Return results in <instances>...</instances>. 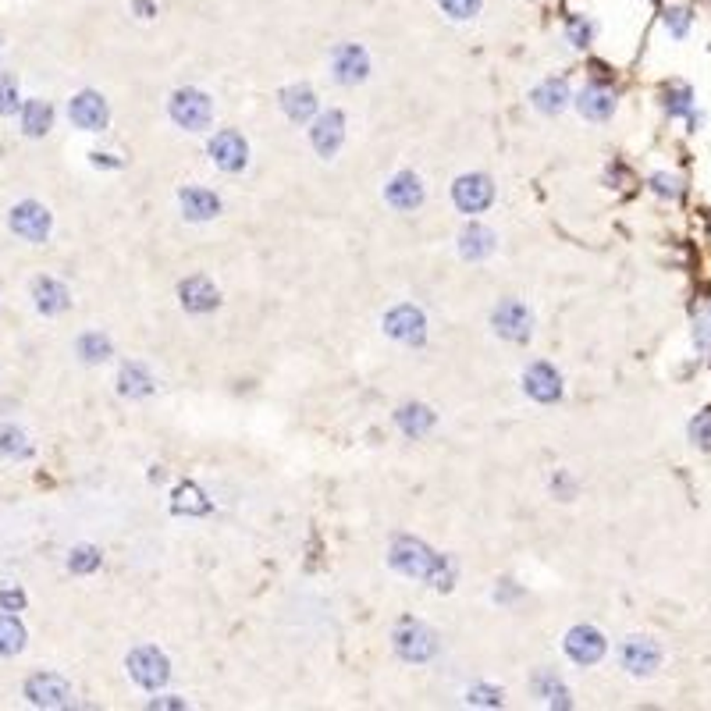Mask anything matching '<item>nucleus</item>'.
Here are the masks:
<instances>
[{
	"label": "nucleus",
	"instance_id": "obj_17",
	"mask_svg": "<svg viewBox=\"0 0 711 711\" xmlns=\"http://www.w3.org/2000/svg\"><path fill=\"white\" fill-rule=\"evenodd\" d=\"M341 135H345V118L338 111H328L324 118H317V125L310 132V139H313L321 157H335V150L341 146Z\"/></svg>",
	"mask_w": 711,
	"mask_h": 711
},
{
	"label": "nucleus",
	"instance_id": "obj_26",
	"mask_svg": "<svg viewBox=\"0 0 711 711\" xmlns=\"http://www.w3.org/2000/svg\"><path fill=\"white\" fill-rule=\"evenodd\" d=\"M118 388H122V395L139 399V395H150L153 391V377H150V370L143 363H125L122 374H118Z\"/></svg>",
	"mask_w": 711,
	"mask_h": 711
},
{
	"label": "nucleus",
	"instance_id": "obj_39",
	"mask_svg": "<svg viewBox=\"0 0 711 711\" xmlns=\"http://www.w3.org/2000/svg\"><path fill=\"white\" fill-rule=\"evenodd\" d=\"M22 605H25V594H22L18 587H15V590H11V587H0V608H4V612H18Z\"/></svg>",
	"mask_w": 711,
	"mask_h": 711
},
{
	"label": "nucleus",
	"instance_id": "obj_30",
	"mask_svg": "<svg viewBox=\"0 0 711 711\" xmlns=\"http://www.w3.org/2000/svg\"><path fill=\"white\" fill-rule=\"evenodd\" d=\"M29 452H33V445L25 441L22 430H15V427H4V430H0V456H7V459H25Z\"/></svg>",
	"mask_w": 711,
	"mask_h": 711
},
{
	"label": "nucleus",
	"instance_id": "obj_13",
	"mask_svg": "<svg viewBox=\"0 0 711 711\" xmlns=\"http://www.w3.org/2000/svg\"><path fill=\"white\" fill-rule=\"evenodd\" d=\"M331 68H335L338 83H345V85L367 79V72H370L367 50H363V46H356V43H341L335 54H331Z\"/></svg>",
	"mask_w": 711,
	"mask_h": 711
},
{
	"label": "nucleus",
	"instance_id": "obj_37",
	"mask_svg": "<svg viewBox=\"0 0 711 711\" xmlns=\"http://www.w3.org/2000/svg\"><path fill=\"white\" fill-rule=\"evenodd\" d=\"M666 107H669V114H690V89L686 85H676L669 96H666Z\"/></svg>",
	"mask_w": 711,
	"mask_h": 711
},
{
	"label": "nucleus",
	"instance_id": "obj_42",
	"mask_svg": "<svg viewBox=\"0 0 711 711\" xmlns=\"http://www.w3.org/2000/svg\"><path fill=\"white\" fill-rule=\"evenodd\" d=\"M655 189H658V193H672V196H676V193H679V182H676V178H666V174H658V178H655Z\"/></svg>",
	"mask_w": 711,
	"mask_h": 711
},
{
	"label": "nucleus",
	"instance_id": "obj_3",
	"mask_svg": "<svg viewBox=\"0 0 711 711\" xmlns=\"http://www.w3.org/2000/svg\"><path fill=\"white\" fill-rule=\"evenodd\" d=\"M391 640H395V651H399L406 662H427V658H434V651H438V637L423 627V623H413V619H406L402 627L395 629Z\"/></svg>",
	"mask_w": 711,
	"mask_h": 711
},
{
	"label": "nucleus",
	"instance_id": "obj_1",
	"mask_svg": "<svg viewBox=\"0 0 711 711\" xmlns=\"http://www.w3.org/2000/svg\"><path fill=\"white\" fill-rule=\"evenodd\" d=\"M391 566L402 577L427 580L434 587H452V566L441 555H434L423 541H417V538H399L391 544Z\"/></svg>",
	"mask_w": 711,
	"mask_h": 711
},
{
	"label": "nucleus",
	"instance_id": "obj_22",
	"mask_svg": "<svg viewBox=\"0 0 711 711\" xmlns=\"http://www.w3.org/2000/svg\"><path fill=\"white\" fill-rule=\"evenodd\" d=\"M459 252L466 260H484L495 252V232L484 224H469L459 235Z\"/></svg>",
	"mask_w": 711,
	"mask_h": 711
},
{
	"label": "nucleus",
	"instance_id": "obj_34",
	"mask_svg": "<svg viewBox=\"0 0 711 711\" xmlns=\"http://www.w3.org/2000/svg\"><path fill=\"white\" fill-rule=\"evenodd\" d=\"M15 107H18V85L11 75L0 72V114H15Z\"/></svg>",
	"mask_w": 711,
	"mask_h": 711
},
{
	"label": "nucleus",
	"instance_id": "obj_19",
	"mask_svg": "<svg viewBox=\"0 0 711 711\" xmlns=\"http://www.w3.org/2000/svg\"><path fill=\"white\" fill-rule=\"evenodd\" d=\"M577 107H580V114L590 118V122H608L612 111H616V96L605 85H587L584 93H580V100H577Z\"/></svg>",
	"mask_w": 711,
	"mask_h": 711
},
{
	"label": "nucleus",
	"instance_id": "obj_38",
	"mask_svg": "<svg viewBox=\"0 0 711 711\" xmlns=\"http://www.w3.org/2000/svg\"><path fill=\"white\" fill-rule=\"evenodd\" d=\"M590 33H594V25L584 22V18H573V22H569V40H573V46H587V43H590Z\"/></svg>",
	"mask_w": 711,
	"mask_h": 711
},
{
	"label": "nucleus",
	"instance_id": "obj_23",
	"mask_svg": "<svg viewBox=\"0 0 711 711\" xmlns=\"http://www.w3.org/2000/svg\"><path fill=\"white\" fill-rule=\"evenodd\" d=\"M281 107L292 122H306L317 111V96L306 85H289V89H281Z\"/></svg>",
	"mask_w": 711,
	"mask_h": 711
},
{
	"label": "nucleus",
	"instance_id": "obj_29",
	"mask_svg": "<svg viewBox=\"0 0 711 711\" xmlns=\"http://www.w3.org/2000/svg\"><path fill=\"white\" fill-rule=\"evenodd\" d=\"M79 356L85 363H104L111 356V338L100 335V331H89V335L79 338Z\"/></svg>",
	"mask_w": 711,
	"mask_h": 711
},
{
	"label": "nucleus",
	"instance_id": "obj_41",
	"mask_svg": "<svg viewBox=\"0 0 711 711\" xmlns=\"http://www.w3.org/2000/svg\"><path fill=\"white\" fill-rule=\"evenodd\" d=\"M132 11H135L139 18H153V15H157V4H150V0H135V4H132Z\"/></svg>",
	"mask_w": 711,
	"mask_h": 711
},
{
	"label": "nucleus",
	"instance_id": "obj_6",
	"mask_svg": "<svg viewBox=\"0 0 711 711\" xmlns=\"http://www.w3.org/2000/svg\"><path fill=\"white\" fill-rule=\"evenodd\" d=\"M25 697L36 708H64L72 701V686L61 676H54V672H40V676H33L25 683Z\"/></svg>",
	"mask_w": 711,
	"mask_h": 711
},
{
	"label": "nucleus",
	"instance_id": "obj_24",
	"mask_svg": "<svg viewBox=\"0 0 711 711\" xmlns=\"http://www.w3.org/2000/svg\"><path fill=\"white\" fill-rule=\"evenodd\" d=\"M50 125H54V107L46 100H25V107H22V128H25V135L40 139V135L50 132Z\"/></svg>",
	"mask_w": 711,
	"mask_h": 711
},
{
	"label": "nucleus",
	"instance_id": "obj_14",
	"mask_svg": "<svg viewBox=\"0 0 711 711\" xmlns=\"http://www.w3.org/2000/svg\"><path fill=\"white\" fill-rule=\"evenodd\" d=\"M68 118L83 132H100L107 125V104L100 93H79L72 104H68Z\"/></svg>",
	"mask_w": 711,
	"mask_h": 711
},
{
	"label": "nucleus",
	"instance_id": "obj_32",
	"mask_svg": "<svg viewBox=\"0 0 711 711\" xmlns=\"http://www.w3.org/2000/svg\"><path fill=\"white\" fill-rule=\"evenodd\" d=\"M96 566H100V551L89 548V544L75 548V551L68 555V569H72V573H93Z\"/></svg>",
	"mask_w": 711,
	"mask_h": 711
},
{
	"label": "nucleus",
	"instance_id": "obj_28",
	"mask_svg": "<svg viewBox=\"0 0 711 711\" xmlns=\"http://www.w3.org/2000/svg\"><path fill=\"white\" fill-rule=\"evenodd\" d=\"M25 647V627L15 616H0V655H18Z\"/></svg>",
	"mask_w": 711,
	"mask_h": 711
},
{
	"label": "nucleus",
	"instance_id": "obj_9",
	"mask_svg": "<svg viewBox=\"0 0 711 711\" xmlns=\"http://www.w3.org/2000/svg\"><path fill=\"white\" fill-rule=\"evenodd\" d=\"M11 232L25 242H46L50 235V210L40 203H18L11 210Z\"/></svg>",
	"mask_w": 711,
	"mask_h": 711
},
{
	"label": "nucleus",
	"instance_id": "obj_2",
	"mask_svg": "<svg viewBox=\"0 0 711 711\" xmlns=\"http://www.w3.org/2000/svg\"><path fill=\"white\" fill-rule=\"evenodd\" d=\"M171 118H174V125L200 132L213 118V104H210L207 93H200V89H178L171 96Z\"/></svg>",
	"mask_w": 711,
	"mask_h": 711
},
{
	"label": "nucleus",
	"instance_id": "obj_4",
	"mask_svg": "<svg viewBox=\"0 0 711 711\" xmlns=\"http://www.w3.org/2000/svg\"><path fill=\"white\" fill-rule=\"evenodd\" d=\"M128 672L143 690H157L168 683V658L157 647H135L128 655Z\"/></svg>",
	"mask_w": 711,
	"mask_h": 711
},
{
	"label": "nucleus",
	"instance_id": "obj_40",
	"mask_svg": "<svg viewBox=\"0 0 711 711\" xmlns=\"http://www.w3.org/2000/svg\"><path fill=\"white\" fill-rule=\"evenodd\" d=\"M666 25L672 29V36H683V33H686V25H690V18H686V11L672 7V11H666Z\"/></svg>",
	"mask_w": 711,
	"mask_h": 711
},
{
	"label": "nucleus",
	"instance_id": "obj_10",
	"mask_svg": "<svg viewBox=\"0 0 711 711\" xmlns=\"http://www.w3.org/2000/svg\"><path fill=\"white\" fill-rule=\"evenodd\" d=\"M384 331L406 345H420L423 335H427V321L417 306H395L388 317H384Z\"/></svg>",
	"mask_w": 711,
	"mask_h": 711
},
{
	"label": "nucleus",
	"instance_id": "obj_35",
	"mask_svg": "<svg viewBox=\"0 0 711 711\" xmlns=\"http://www.w3.org/2000/svg\"><path fill=\"white\" fill-rule=\"evenodd\" d=\"M690 438H694L701 449H711V410L697 413V420L690 423Z\"/></svg>",
	"mask_w": 711,
	"mask_h": 711
},
{
	"label": "nucleus",
	"instance_id": "obj_18",
	"mask_svg": "<svg viewBox=\"0 0 711 711\" xmlns=\"http://www.w3.org/2000/svg\"><path fill=\"white\" fill-rule=\"evenodd\" d=\"M178 203H182V213H185L189 221H210V217L221 213V200H217L213 193H207V189H196V185L182 189Z\"/></svg>",
	"mask_w": 711,
	"mask_h": 711
},
{
	"label": "nucleus",
	"instance_id": "obj_7",
	"mask_svg": "<svg viewBox=\"0 0 711 711\" xmlns=\"http://www.w3.org/2000/svg\"><path fill=\"white\" fill-rule=\"evenodd\" d=\"M491 324H495V331L502 338H509V341H527V338H530V328H534V317H530V310H527L523 302L505 299L502 306L495 310Z\"/></svg>",
	"mask_w": 711,
	"mask_h": 711
},
{
	"label": "nucleus",
	"instance_id": "obj_11",
	"mask_svg": "<svg viewBox=\"0 0 711 711\" xmlns=\"http://www.w3.org/2000/svg\"><path fill=\"white\" fill-rule=\"evenodd\" d=\"M619 658H623V669H629L633 676H651L662 662V647L647 637H629L623 651H619Z\"/></svg>",
	"mask_w": 711,
	"mask_h": 711
},
{
	"label": "nucleus",
	"instance_id": "obj_15",
	"mask_svg": "<svg viewBox=\"0 0 711 711\" xmlns=\"http://www.w3.org/2000/svg\"><path fill=\"white\" fill-rule=\"evenodd\" d=\"M523 384H527V395H534L538 402H555L562 395V377L555 374V367H548V363H534L523 374Z\"/></svg>",
	"mask_w": 711,
	"mask_h": 711
},
{
	"label": "nucleus",
	"instance_id": "obj_33",
	"mask_svg": "<svg viewBox=\"0 0 711 711\" xmlns=\"http://www.w3.org/2000/svg\"><path fill=\"white\" fill-rule=\"evenodd\" d=\"M441 4V11L449 15V18H473L477 11H480V0H438Z\"/></svg>",
	"mask_w": 711,
	"mask_h": 711
},
{
	"label": "nucleus",
	"instance_id": "obj_27",
	"mask_svg": "<svg viewBox=\"0 0 711 711\" xmlns=\"http://www.w3.org/2000/svg\"><path fill=\"white\" fill-rule=\"evenodd\" d=\"M399 427H402V434H410V438H420V434H427L430 427H434V413L427 410V406H402L399 413Z\"/></svg>",
	"mask_w": 711,
	"mask_h": 711
},
{
	"label": "nucleus",
	"instance_id": "obj_20",
	"mask_svg": "<svg viewBox=\"0 0 711 711\" xmlns=\"http://www.w3.org/2000/svg\"><path fill=\"white\" fill-rule=\"evenodd\" d=\"M182 306L185 310H193V313H207L217 306V289L210 285L203 274H196V278H189V281H182Z\"/></svg>",
	"mask_w": 711,
	"mask_h": 711
},
{
	"label": "nucleus",
	"instance_id": "obj_36",
	"mask_svg": "<svg viewBox=\"0 0 711 711\" xmlns=\"http://www.w3.org/2000/svg\"><path fill=\"white\" fill-rule=\"evenodd\" d=\"M694 338H697V349L711 352V306H705L697 313V328H694Z\"/></svg>",
	"mask_w": 711,
	"mask_h": 711
},
{
	"label": "nucleus",
	"instance_id": "obj_16",
	"mask_svg": "<svg viewBox=\"0 0 711 711\" xmlns=\"http://www.w3.org/2000/svg\"><path fill=\"white\" fill-rule=\"evenodd\" d=\"M384 196H388V203L395 210H417L420 203H423V185H420L417 174L402 171V174H395V178L388 182Z\"/></svg>",
	"mask_w": 711,
	"mask_h": 711
},
{
	"label": "nucleus",
	"instance_id": "obj_12",
	"mask_svg": "<svg viewBox=\"0 0 711 711\" xmlns=\"http://www.w3.org/2000/svg\"><path fill=\"white\" fill-rule=\"evenodd\" d=\"M566 655L577 666H594L605 655V637L594 627H573L566 633Z\"/></svg>",
	"mask_w": 711,
	"mask_h": 711
},
{
	"label": "nucleus",
	"instance_id": "obj_31",
	"mask_svg": "<svg viewBox=\"0 0 711 711\" xmlns=\"http://www.w3.org/2000/svg\"><path fill=\"white\" fill-rule=\"evenodd\" d=\"M203 495H200V488L196 484H185V488H178V495H174V512H193V516H203L210 512V502H200Z\"/></svg>",
	"mask_w": 711,
	"mask_h": 711
},
{
	"label": "nucleus",
	"instance_id": "obj_25",
	"mask_svg": "<svg viewBox=\"0 0 711 711\" xmlns=\"http://www.w3.org/2000/svg\"><path fill=\"white\" fill-rule=\"evenodd\" d=\"M566 100H569V85H566V79H548V83H541L534 89V107L544 111V114L562 111Z\"/></svg>",
	"mask_w": 711,
	"mask_h": 711
},
{
	"label": "nucleus",
	"instance_id": "obj_21",
	"mask_svg": "<svg viewBox=\"0 0 711 711\" xmlns=\"http://www.w3.org/2000/svg\"><path fill=\"white\" fill-rule=\"evenodd\" d=\"M33 299H36V310L40 313H64L68 310V289L61 285V281H54V278H36V285H33Z\"/></svg>",
	"mask_w": 711,
	"mask_h": 711
},
{
	"label": "nucleus",
	"instance_id": "obj_43",
	"mask_svg": "<svg viewBox=\"0 0 711 711\" xmlns=\"http://www.w3.org/2000/svg\"><path fill=\"white\" fill-rule=\"evenodd\" d=\"M153 708H185V701H153Z\"/></svg>",
	"mask_w": 711,
	"mask_h": 711
},
{
	"label": "nucleus",
	"instance_id": "obj_5",
	"mask_svg": "<svg viewBox=\"0 0 711 711\" xmlns=\"http://www.w3.org/2000/svg\"><path fill=\"white\" fill-rule=\"evenodd\" d=\"M452 200L462 213H480V210L491 207L495 200V185L488 174H462L459 182L452 185Z\"/></svg>",
	"mask_w": 711,
	"mask_h": 711
},
{
	"label": "nucleus",
	"instance_id": "obj_8",
	"mask_svg": "<svg viewBox=\"0 0 711 711\" xmlns=\"http://www.w3.org/2000/svg\"><path fill=\"white\" fill-rule=\"evenodd\" d=\"M210 157H213V164L221 171H242L246 168V157H250V146H246V139L239 132L224 128V132H217L210 139Z\"/></svg>",
	"mask_w": 711,
	"mask_h": 711
}]
</instances>
